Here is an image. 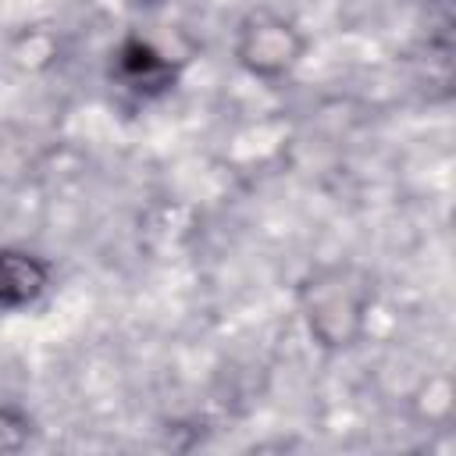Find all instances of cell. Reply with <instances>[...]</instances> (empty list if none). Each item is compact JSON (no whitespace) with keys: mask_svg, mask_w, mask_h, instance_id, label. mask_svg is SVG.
Returning a JSON list of instances; mask_svg holds the SVG:
<instances>
[{"mask_svg":"<svg viewBox=\"0 0 456 456\" xmlns=\"http://www.w3.org/2000/svg\"><path fill=\"white\" fill-rule=\"evenodd\" d=\"M370 296H374L370 278L360 267H353V264L321 267L299 289V303H303V317H306L310 335L324 349L353 346L363 331Z\"/></svg>","mask_w":456,"mask_h":456,"instance_id":"cell-1","label":"cell"},{"mask_svg":"<svg viewBox=\"0 0 456 456\" xmlns=\"http://www.w3.org/2000/svg\"><path fill=\"white\" fill-rule=\"evenodd\" d=\"M306 50V39L296 21L278 11H249L235 32V57L256 78H281L289 75Z\"/></svg>","mask_w":456,"mask_h":456,"instance_id":"cell-2","label":"cell"},{"mask_svg":"<svg viewBox=\"0 0 456 456\" xmlns=\"http://www.w3.org/2000/svg\"><path fill=\"white\" fill-rule=\"evenodd\" d=\"M46 285H50V267L43 256L14 246L0 249V306L4 310L36 303L46 292Z\"/></svg>","mask_w":456,"mask_h":456,"instance_id":"cell-3","label":"cell"},{"mask_svg":"<svg viewBox=\"0 0 456 456\" xmlns=\"http://www.w3.org/2000/svg\"><path fill=\"white\" fill-rule=\"evenodd\" d=\"M114 75L121 78L125 89H132L139 96H157V93L171 89V82H175L171 61L164 53H157L150 43H142V39L121 43L118 61H114Z\"/></svg>","mask_w":456,"mask_h":456,"instance_id":"cell-4","label":"cell"},{"mask_svg":"<svg viewBox=\"0 0 456 456\" xmlns=\"http://www.w3.org/2000/svg\"><path fill=\"white\" fill-rule=\"evenodd\" d=\"M28 435H32V420H28L21 410L0 406V452H18V449H25Z\"/></svg>","mask_w":456,"mask_h":456,"instance_id":"cell-5","label":"cell"}]
</instances>
